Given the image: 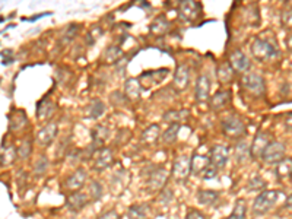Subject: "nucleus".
Returning <instances> with one entry per match:
<instances>
[{
	"instance_id": "nucleus-6",
	"label": "nucleus",
	"mask_w": 292,
	"mask_h": 219,
	"mask_svg": "<svg viewBox=\"0 0 292 219\" xmlns=\"http://www.w3.org/2000/svg\"><path fill=\"white\" fill-rule=\"evenodd\" d=\"M168 180V171L164 167H149L148 168V181L146 187L149 192L161 190Z\"/></svg>"
},
{
	"instance_id": "nucleus-12",
	"label": "nucleus",
	"mask_w": 292,
	"mask_h": 219,
	"mask_svg": "<svg viewBox=\"0 0 292 219\" xmlns=\"http://www.w3.org/2000/svg\"><path fill=\"white\" fill-rule=\"evenodd\" d=\"M88 202H89V198H88V195H85V193H80V192H75V193H72L67 199H66V208L70 211V212H79V211H82L86 205H88Z\"/></svg>"
},
{
	"instance_id": "nucleus-48",
	"label": "nucleus",
	"mask_w": 292,
	"mask_h": 219,
	"mask_svg": "<svg viewBox=\"0 0 292 219\" xmlns=\"http://www.w3.org/2000/svg\"><path fill=\"white\" fill-rule=\"evenodd\" d=\"M127 63H129V59H121V60L116 64V66H117V72H118V73H124Z\"/></svg>"
},
{
	"instance_id": "nucleus-52",
	"label": "nucleus",
	"mask_w": 292,
	"mask_h": 219,
	"mask_svg": "<svg viewBox=\"0 0 292 219\" xmlns=\"http://www.w3.org/2000/svg\"><path fill=\"white\" fill-rule=\"evenodd\" d=\"M285 208H287V209H292V195L291 196H288V199H287V202H285Z\"/></svg>"
},
{
	"instance_id": "nucleus-34",
	"label": "nucleus",
	"mask_w": 292,
	"mask_h": 219,
	"mask_svg": "<svg viewBox=\"0 0 292 219\" xmlns=\"http://www.w3.org/2000/svg\"><path fill=\"white\" fill-rule=\"evenodd\" d=\"M178 130H180V124L174 123V124H170V127L162 133V142L170 145V143H174L175 139H177V135H178Z\"/></svg>"
},
{
	"instance_id": "nucleus-17",
	"label": "nucleus",
	"mask_w": 292,
	"mask_h": 219,
	"mask_svg": "<svg viewBox=\"0 0 292 219\" xmlns=\"http://www.w3.org/2000/svg\"><path fill=\"white\" fill-rule=\"evenodd\" d=\"M187 85H189V67L186 64H181L177 67V70L174 73L173 86L175 88V91L181 92L187 88Z\"/></svg>"
},
{
	"instance_id": "nucleus-25",
	"label": "nucleus",
	"mask_w": 292,
	"mask_h": 219,
	"mask_svg": "<svg viewBox=\"0 0 292 219\" xmlns=\"http://www.w3.org/2000/svg\"><path fill=\"white\" fill-rule=\"evenodd\" d=\"M124 95L135 101V100H139V95H140V83L137 79H127L126 83H124Z\"/></svg>"
},
{
	"instance_id": "nucleus-4",
	"label": "nucleus",
	"mask_w": 292,
	"mask_h": 219,
	"mask_svg": "<svg viewBox=\"0 0 292 219\" xmlns=\"http://www.w3.org/2000/svg\"><path fill=\"white\" fill-rule=\"evenodd\" d=\"M177 12H178V16L184 22L193 23L202 16V3L200 1H192V0L180 1V4L177 7Z\"/></svg>"
},
{
	"instance_id": "nucleus-38",
	"label": "nucleus",
	"mask_w": 292,
	"mask_h": 219,
	"mask_svg": "<svg viewBox=\"0 0 292 219\" xmlns=\"http://www.w3.org/2000/svg\"><path fill=\"white\" fill-rule=\"evenodd\" d=\"M31 151H32V142L31 139H25L18 148V157L20 159H26L31 155Z\"/></svg>"
},
{
	"instance_id": "nucleus-30",
	"label": "nucleus",
	"mask_w": 292,
	"mask_h": 219,
	"mask_svg": "<svg viewBox=\"0 0 292 219\" xmlns=\"http://www.w3.org/2000/svg\"><path fill=\"white\" fill-rule=\"evenodd\" d=\"M276 177L279 180L282 179H287V177H291L292 176V158H284L278 165H276Z\"/></svg>"
},
{
	"instance_id": "nucleus-29",
	"label": "nucleus",
	"mask_w": 292,
	"mask_h": 219,
	"mask_svg": "<svg viewBox=\"0 0 292 219\" xmlns=\"http://www.w3.org/2000/svg\"><path fill=\"white\" fill-rule=\"evenodd\" d=\"M168 29H170V22L167 20V18L164 15L158 16L151 25V32L155 35H164Z\"/></svg>"
},
{
	"instance_id": "nucleus-7",
	"label": "nucleus",
	"mask_w": 292,
	"mask_h": 219,
	"mask_svg": "<svg viewBox=\"0 0 292 219\" xmlns=\"http://www.w3.org/2000/svg\"><path fill=\"white\" fill-rule=\"evenodd\" d=\"M241 83L244 86V89L250 94H253L254 97H263L266 86H265V79L257 75V73H247L243 76Z\"/></svg>"
},
{
	"instance_id": "nucleus-31",
	"label": "nucleus",
	"mask_w": 292,
	"mask_h": 219,
	"mask_svg": "<svg viewBox=\"0 0 292 219\" xmlns=\"http://www.w3.org/2000/svg\"><path fill=\"white\" fill-rule=\"evenodd\" d=\"M123 51L118 45H110L105 51H104V60L107 63H118L123 57Z\"/></svg>"
},
{
	"instance_id": "nucleus-11",
	"label": "nucleus",
	"mask_w": 292,
	"mask_h": 219,
	"mask_svg": "<svg viewBox=\"0 0 292 219\" xmlns=\"http://www.w3.org/2000/svg\"><path fill=\"white\" fill-rule=\"evenodd\" d=\"M269 143H271V136H269L266 132L260 130V132L256 135L254 140L252 142V149H250V152H252V158L262 157V154L265 152V149L268 148Z\"/></svg>"
},
{
	"instance_id": "nucleus-5",
	"label": "nucleus",
	"mask_w": 292,
	"mask_h": 219,
	"mask_svg": "<svg viewBox=\"0 0 292 219\" xmlns=\"http://www.w3.org/2000/svg\"><path fill=\"white\" fill-rule=\"evenodd\" d=\"M285 151H287V148L282 142L273 140L268 145V148L265 149V152L262 154L260 158L268 165H278L285 158Z\"/></svg>"
},
{
	"instance_id": "nucleus-37",
	"label": "nucleus",
	"mask_w": 292,
	"mask_h": 219,
	"mask_svg": "<svg viewBox=\"0 0 292 219\" xmlns=\"http://www.w3.org/2000/svg\"><path fill=\"white\" fill-rule=\"evenodd\" d=\"M89 196H91L92 202H97V200L101 199V196H102V186H101L99 181H97V180L91 181V184H89Z\"/></svg>"
},
{
	"instance_id": "nucleus-15",
	"label": "nucleus",
	"mask_w": 292,
	"mask_h": 219,
	"mask_svg": "<svg viewBox=\"0 0 292 219\" xmlns=\"http://www.w3.org/2000/svg\"><path fill=\"white\" fill-rule=\"evenodd\" d=\"M209 92H211V80L206 75H200L197 82H196V101L197 102H203L209 98Z\"/></svg>"
},
{
	"instance_id": "nucleus-39",
	"label": "nucleus",
	"mask_w": 292,
	"mask_h": 219,
	"mask_svg": "<svg viewBox=\"0 0 292 219\" xmlns=\"http://www.w3.org/2000/svg\"><path fill=\"white\" fill-rule=\"evenodd\" d=\"M228 219H246V202L244 200H237L234 211Z\"/></svg>"
},
{
	"instance_id": "nucleus-21",
	"label": "nucleus",
	"mask_w": 292,
	"mask_h": 219,
	"mask_svg": "<svg viewBox=\"0 0 292 219\" xmlns=\"http://www.w3.org/2000/svg\"><path fill=\"white\" fill-rule=\"evenodd\" d=\"M149 215H151V206L148 203L132 205L127 211L129 219H149Z\"/></svg>"
},
{
	"instance_id": "nucleus-9",
	"label": "nucleus",
	"mask_w": 292,
	"mask_h": 219,
	"mask_svg": "<svg viewBox=\"0 0 292 219\" xmlns=\"http://www.w3.org/2000/svg\"><path fill=\"white\" fill-rule=\"evenodd\" d=\"M57 136V124L56 123H48L45 126H42L38 132H37V136H35V140L39 146L42 148H47L48 145H51V142L56 139Z\"/></svg>"
},
{
	"instance_id": "nucleus-23",
	"label": "nucleus",
	"mask_w": 292,
	"mask_h": 219,
	"mask_svg": "<svg viewBox=\"0 0 292 219\" xmlns=\"http://www.w3.org/2000/svg\"><path fill=\"white\" fill-rule=\"evenodd\" d=\"M26 124V116L22 110H15L9 116V130L10 132H18Z\"/></svg>"
},
{
	"instance_id": "nucleus-47",
	"label": "nucleus",
	"mask_w": 292,
	"mask_h": 219,
	"mask_svg": "<svg viewBox=\"0 0 292 219\" xmlns=\"http://www.w3.org/2000/svg\"><path fill=\"white\" fill-rule=\"evenodd\" d=\"M89 34H91V35L94 37V40L97 41V40H98V38H99V37L104 34V31H102L99 26H97V25H95V26H92V29H91V32H89Z\"/></svg>"
},
{
	"instance_id": "nucleus-32",
	"label": "nucleus",
	"mask_w": 292,
	"mask_h": 219,
	"mask_svg": "<svg viewBox=\"0 0 292 219\" xmlns=\"http://www.w3.org/2000/svg\"><path fill=\"white\" fill-rule=\"evenodd\" d=\"M167 73H168V69H159V70H154V72H146V73H143V75L140 76V79H151V80H149V85H148V88H151L152 85L161 82V80L167 76Z\"/></svg>"
},
{
	"instance_id": "nucleus-18",
	"label": "nucleus",
	"mask_w": 292,
	"mask_h": 219,
	"mask_svg": "<svg viewBox=\"0 0 292 219\" xmlns=\"http://www.w3.org/2000/svg\"><path fill=\"white\" fill-rule=\"evenodd\" d=\"M231 101V91L230 89H221L211 98V108L214 111H219L228 105Z\"/></svg>"
},
{
	"instance_id": "nucleus-33",
	"label": "nucleus",
	"mask_w": 292,
	"mask_h": 219,
	"mask_svg": "<svg viewBox=\"0 0 292 219\" xmlns=\"http://www.w3.org/2000/svg\"><path fill=\"white\" fill-rule=\"evenodd\" d=\"M250 149H252V146H249L247 142H238L237 146H235V159H237V162H244L246 159H249L252 157Z\"/></svg>"
},
{
	"instance_id": "nucleus-35",
	"label": "nucleus",
	"mask_w": 292,
	"mask_h": 219,
	"mask_svg": "<svg viewBox=\"0 0 292 219\" xmlns=\"http://www.w3.org/2000/svg\"><path fill=\"white\" fill-rule=\"evenodd\" d=\"M18 158V149H15L13 146H9L4 149H1V155H0V159H1V167H6V165H10L15 159Z\"/></svg>"
},
{
	"instance_id": "nucleus-22",
	"label": "nucleus",
	"mask_w": 292,
	"mask_h": 219,
	"mask_svg": "<svg viewBox=\"0 0 292 219\" xmlns=\"http://www.w3.org/2000/svg\"><path fill=\"white\" fill-rule=\"evenodd\" d=\"M162 119L165 121H170L171 124H174V123L180 124V123L187 121L190 119V111L186 110V108H183V110H170V111L164 113Z\"/></svg>"
},
{
	"instance_id": "nucleus-8",
	"label": "nucleus",
	"mask_w": 292,
	"mask_h": 219,
	"mask_svg": "<svg viewBox=\"0 0 292 219\" xmlns=\"http://www.w3.org/2000/svg\"><path fill=\"white\" fill-rule=\"evenodd\" d=\"M192 173V158L189 155H180L174 161L173 167V177L177 183H184Z\"/></svg>"
},
{
	"instance_id": "nucleus-20",
	"label": "nucleus",
	"mask_w": 292,
	"mask_h": 219,
	"mask_svg": "<svg viewBox=\"0 0 292 219\" xmlns=\"http://www.w3.org/2000/svg\"><path fill=\"white\" fill-rule=\"evenodd\" d=\"M211 165V158L206 155L196 154L192 157V173L196 176H203L206 168Z\"/></svg>"
},
{
	"instance_id": "nucleus-27",
	"label": "nucleus",
	"mask_w": 292,
	"mask_h": 219,
	"mask_svg": "<svg viewBox=\"0 0 292 219\" xmlns=\"http://www.w3.org/2000/svg\"><path fill=\"white\" fill-rule=\"evenodd\" d=\"M218 79L221 83H231L233 78H234V69L230 64V61H224L219 67H218Z\"/></svg>"
},
{
	"instance_id": "nucleus-28",
	"label": "nucleus",
	"mask_w": 292,
	"mask_h": 219,
	"mask_svg": "<svg viewBox=\"0 0 292 219\" xmlns=\"http://www.w3.org/2000/svg\"><path fill=\"white\" fill-rule=\"evenodd\" d=\"M104 113H105V105H104V102H102L101 100H94V101H91L89 105H88V108H86V114H88V117L92 119V120L99 119Z\"/></svg>"
},
{
	"instance_id": "nucleus-50",
	"label": "nucleus",
	"mask_w": 292,
	"mask_h": 219,
	"mask_svg": "<svg viewBox=\"0 0 292 219\" xmlns=\"http://www.w3.org/2000/svg\"><path fill=\"white\" fill-rule=\"evenodd\" d=\"M48 15H51V13H50V12H45V13H41V15H37V16H34V18H29L28 20L34 22V20H37V19H39V18H42V16H48Z\"/></svg>"
},
{
	"instance_id": "nucleus-1",
	"label": "nucleus",
	"mask_w": 292,
	"mask_h": 219,
	"mask_svg": "<svg viewBox=\"0 0 292 219\" xmlns=\"http://www.w3.org/2000/svg\"><path fill=\"white\" fill-rule=\"evenodd\" d=\"M252 54L259 61H266L279 56V48L276 41L268 40L266 37H257L252 44Z\"/></svg>"
},
{
	"instance_id": "nucleus-41",
	"label": "nucleus",
	"mask_w": 292,
	"mask_h": 219,
	"mask_svg": "<svg viewBox=\"0 0 292 219\" xmlns=\"http://www.w3.org/2000/svg\"><path fill=\"white\" fill-rule=\"evenodd\" d=\"M265 189H266V181L263 179H260L259 176L253 177L249 183V190H252V192H260L262 193V192H265Z\"/></svg>"
},
{
	"instance_id": "nucleus-2",
	"label": "nucleus",
	"mask_w": 292,
	"mask_h": 219,
	"mask_svg": "<svg viewBox=\"0 0 292 219\" xmlns=\"http://www.w3.org/2000/svg\"><path fill=\"white\" fill-rule=\"evenodd\" d=\"M222 132L230 139H241L246 136V124L238 116H228L222 120Z\"/></svg>"
},
{
	"instance_id": "nucleus-45",
	"label": "nucleus",
	"mask_w": 292,
	"mask_h": 219,
	"mask_svg": "<svg viewBox=\"0 0 292 219\" xmlns=\"http://www.w3.org/2000/svg\"><path fill=\"white\" fill-rule=\"evenodd\" d=\"M218 171H219V170H218L214 164H211V165L206 168V171L203 173V179H205V180H212V179H215V177L218 176Z\"/></svg>"
},
{
	"instance_id": "nucleus-26",
	"label": "nucleus",
	"mask_w": 292,
	"mask_h": 219,
	"mask_svg": "<svg viewBox=\"0 0 292 219\" xmlns=\"http://www.w3.org/2000/svg\"><path fill=\"white\" fill-rule=\"evenodd\" d=\"M218 198H219V193L214 190H199L196 195V199L202 206H212L218 200Z\"/></svg>"
},
{
	"instance_id": "nucleus-46",
	"label": "nucleus",
	"mask_w": 292,
	"mask_h": 219,
	"mask_svg": "<svg viewBox=\"0 0 292 219\" xmlns=\"http://www.w3.org/2000/svg\"><path fill=\"white\" fill-rule=\"evenodd\" d=\"M186 219H206V217L202 212H199L197 209H189Z\"/></svg>"
},
{
	"instance_id": "nucleus-43",
	"label": "nucleus",
	"mask_w": 292,
	"mask_h": 219,
	"mask_svg": "<svg viewBox=\"0 0 292 219\" xmlns=\"http://www.w3.org/2000/svg\"><path fill=\"white\" fill-rule=\"evenodd\" d=\"M0 56H1V64L3 66H9V64H12L15 61V56H13V51L10 48L1 50Z\"/></svg>"
},
{
	"instance_id": "nucleus-40",
	"label": "nucleus",
	"mask_w": 292,
	"mask_h": 219,
	"mask_svg": "<svg viewBox=\"0 0 292 219\" xmlns=\"http://www.w3.org/2000/svg\"><path fill=\"white\" fill-rule=\"evenodd\" d=\"M79 28H80V26H79L78 23H70V25L64 29V34H63V42H64V44L70 42V41L76 37Z\"/></svg>"
},
{
	"instance_id": "nucleus-14",
	"label": "nucleus",
	"mask_w": 292,
	"mask_h": 219,
	"mask_svg": "<svg viewBox=\"0 0 292 219\" xmlns=\"http://www.w3.org/2000/svg\"><path fill=\"white\" fill-rule=\"evenodd\" d=\"M230 64L237 72H246L250 67V60L240 48H237L230 54Z\"/></svg>"
},
{
	"instance_id": "nucleus-44",
	"label": "nucleus",
	"mask_w": 292,
	"mask_h": 219,
	"mask_svg": "<svg viewBox=\"0 0 292 219\" xmlns=\"http://www.w3.org/2000/svg\"><path fill=\"white\" fill-rule=\"evenodd\" d=\"M173 198H174L173 190H171V189H164V190L159 193V203H162V205H170L171 200H173Z\"/></svg>"
},
{
	"instance_id": "nucleus-3",
	"label": "nucleus",
	"mask_w": 292,
	"mask_h": 219,
	"mask_svg": "<svg viewBox=\"0 0 292 219\" xmlns=\"http://www.w3.org/2000/svg\"><path fill=\"white\" fill-rule=\"evenodd\" d=\"M278 198H279V192L276 190H265L262 192L253 203V211L257 215H265L268 214L276 203H278Z\"/></svg>"
},
{
	"instance_id": "nucleus-53",
	"label": "nucleus",
	"mask_w": 292,
	"mask_h": 219,
	"mask_svg": "<svg viewBox=\"0 0 292 219\" xmlns=\"http://www.w3.org/2000/svg\"><path fill=\"white\" fill-rule=\"evenodd\" d=\"M291 177H292V176H291Z\"/></svg>"
},
{
	"instance_id": "nucleus-49",
	"label": "nucleus",
	"mask_w": 292,
	"mask_h": 219,
	"mask_svg": "<svg viewBox=\"0 0 292 219\" xmlns=\"http://www.w3.org/2000/svg\"><path fill=\"white\" fill-rule=\"evenodd\" d=\"M98 219H118V214L116 211H108V212L102 214Z\"/></svg>"
},
{
	"instance_id": "nucleus-19",
	"label": "nucleus",
	"mask_w": 292,
	"mask_h": 219,
	"mask_svg": "<svg viewBox=\"0 0 292 219\" xmlns=\"http://www.w3.org/2000/svg\"><path fill=\"white\" fill-rule=\"evenodd\" d=\"M56 110V105L54 102L48 98V97H44L38 104H37V117L39 120H47L48 117H51V114L54 113Z\"/></svg>"
},
{
	"instance_id": "nucleus-13",
	"label": "nucleus",
	"mask_w": 292,
	"mask_h": 219,
	"mask_svg": "<svg viewBox=\"0 0 292 219\" xmlns=\"http://www.w3.org/2000/svg\"><path fill=\"white\" fill-rule=\"evenodd\" d=\"M114 161V154L111 151V148H102L97 152V158H95V171H104L107 170Z\"/></svg>"
},
{
	"instance_id": "nucleus-16",
	"label": "nucleus",
	"mask_w": 292,
	"mask_h": 219,
	"mask_svg": "<svg viewBox=\"0 0 292 219\" xmlns=\"http://www.w3.org/2000/svg\"><path fill=\"white\" fill-rule=\"evenodd\" d=\"M86 181V171L83 168H78L72 176L67 177L66 180V187L72 192H79V189H82V186Z\"/></svg>"
},
{
	"instance_id": "nucleus-10",
	"label": "nucleus",
	"mask_w": 292,
	"mask_h": 219,
	"mask_svg": "<svg viewBox=\"0 0 292 219\" xmlns=\"http://www.w3.org/2000/svg\"><path fill=\"white\" fill-rule=\"evenodd\" d=\"M209 158L211 164H214L218 170H222L230 158V149L224 145H215L209 151Z\"/></svg>"
},
{
	"instance_id": "nucleus-51",
	"label": "nucleus",
	"mask_w": 292,
	"mask_h": 219,
	"mask_svg": "<svg viewBox=\"0 0 292 219\" xmlns=\"http://www.w3.org/2000/svg\"><path fill=\"white\" fill-rule=\"evenodd\" d=\"M285 44H287V48H288L290 51H292V35H290V37L285 40Z\"/></svg>"
},
{
	"instance_id": "nucleus-36",
	"label": "nucleus",
	"mask_w": 292,
	"mask_h": 219,
	"mask_svg": "<svg viewBox=\"0 0 292 219\" xmlns=\"http://www.w3.org/2000/svg\"><path fill=\"white\" fill-rule=\"evenodd\" d=\"M48 165H50V162H48L47 157H45V155H41V157L37 159V162L34 164V173H35V176H37V177L44 176L45 171L48 170Z\"/></svg>"
},
{
	"instance_id": "nucleus-24",
	"label": "nucleus",
	"mask_w": 292,
	"mask_h": 219,
	"mask_svg": "<svg viewBox=\"0 0 292 219\" xmlns=\"http://www.w3.org/2000/svg\"><path fill=\"white\" fill-rule=\"evenodd\" d=\"M159 138V126L158 124H151L148 126L140 136V142L146 145H154Z\"/></svg>"
},
{
	"instance_id": "nucleus-42",
	"label": "nucleus",
	"mask_w": 292,
	"mask_h": 219,
	"mask_svg": "<svg viewBox=\"0 0 292 219\" xmlns=\"http://www.w3.org/2000/svg\"><path fill=\"white\" fill-rule=\"evenodd\" d=\"M281 22H282L284 28L292 29V6H288L287 9L282 10V13H281Z\"/></svg>"
}]
</instances>
